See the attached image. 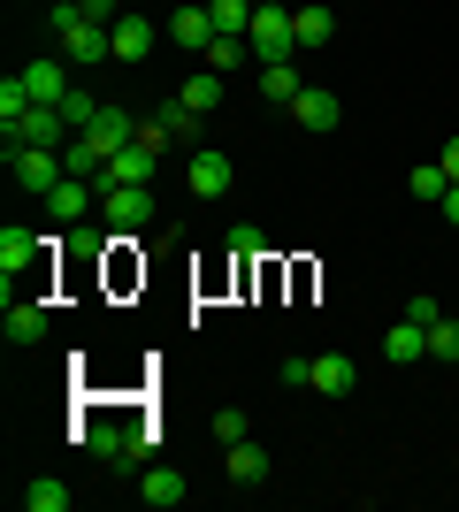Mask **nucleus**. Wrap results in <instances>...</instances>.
Listing matches in <instances>:
<instances>
[{"mask_svg": "<svg viewBox=\"0 0 459 512\" xmlns=\"http://www.w3.org/2000/svg\"><path fill=\"white\" fill-rule=\"evenodd\" d=\"M199 62L215 69V77H230V69H245V62H253V46H245V39H230V31H222V39L207 46V54H199Z\"/></svg>", "mask_w": 459, "mask_h": 512, "instance_id": "obj_24", "label": "nucleus"}, {"mask_svg": "<svg viewBox=\"0 0 459 512\" xmlns=\"http://www.w3.org/2000/svg\"><path fill=\"white\" fill-rule=\"evenodd\" d=\"M77 130H69L62 107H23L16 123H0V153H16V146H69Z\"/></svg>", "mask_w": 459, "mask_h": 512, "instance_id": "obj_3", "label": "nucleus"}, {"mask_svg": "<svg viewBox=\"0 0 459 512\" xmlns=\"http://www.w3.org/2000/svg\"><path fill=\"white\" fill-rule=\"evenodd\" d=\"M138 138H146L153 153H161V146H184V138H199V107L176 92V100H161L153 115H138Z\"/></svg>", "mask_w": 459, "mask_h": 512, "instance_id": "obj_4", "label": "nucleus"}, {"mask_svg": "<svg viewBox=\"0 0 459 512\" xmlns=\"http://www.w3.org/2000/svg\"><path fill=\"white\" fill-rule=\"evenodd\" d=\"M46 214H54L62 230H77L85 214H100V184H92V176H62V184L46 192Z\"/></svg>", "mask_w": 459, "mask_h": 512, "instance_id": "obj_9", "label": "nucleus"}, {"mask_svg": "<svg viewBox=\"0 0 459 512\" xmlns=\"http://www.w3.org/2000/svg\"><path fill=\"white\" fill-rule=\"evenodd\" d=\"M437 207H444V222H452V230H459V184H452V192L437 199Z\"/></svg>", "mask_w": 459, "mask_h": 512, "instance_id": "obj_37", "label": "nucleus"}, {"mask_svg": "<svg viewBox=\"0 0 459 512\" xmlns=\"http://www.w3.org/2000/svg\"><path fill=\"white\" fill-rule=\"evenodd\" d=\"M153 161H161V153H153L146 138H131L123 153H108V176H100V184H153Z\"/></svg>", "mask_w": 459, "mask_h": 512, "instance_id": "obj_16", "label": "nucleus"}, {"mask_svg": "<svg viewBox=\"0 0 459 512\" xmlns=\"http://www.w3.org/2000/svg\"><path fill=\"white\" fill-rule=\"evenodd\" d=\"M54 39H62V62H115L108 54V23H92L77 0H54Z\"/></svg>", "mask_w": 459, "mask_h": 512, "instance_id": "obj_1", "label": "nucleus"}, {"mask_svg": "<svg viewBox=\"0 0 459 512\" xmlns=\"http://www.w3.org/2000/svg\"><path fill=\"white\" fill-rule=\"evenodd\" d=\"M62 161H69V176H92V184L108 176V161H100V153H92L85 138H69V146H62Z\"/></svg>", "mask_w": 459, "mask_h": 512, "instance_id": "obj_29", "label": "nucleus"}, {"mask_svg": "<svg viewBox=\"0 0 459 512\" xmlns=\"http://www.w3.org/2000/svg\"><path fill=\"white\" fill-rule=\"evenodd\" d=\"M23 512H69V482H54V474H39V482L23 490Z\"/></svg>", "mask_w": 459, "mask_h": 512, "instance_id": "obj_25", "label": "nucleus"}, {"mask_svg": "<svg viewBox=\"0 0 459 512\" xmlns=\"http://www.w3.org/2000/svg\"><path fill=\"white\" fill-rule=\"evenodd\" d=\"M291 39H299V54L306 46H329L337 39V16H329L322 0H314V8H291Z\"/></svg>", "mask_w": 459, "mask_h": 512, "instance_id": "obj_19", "label": "nucleus"}, {"mask_svg": "<svg viewBox=\"0 0 459 512\" xmlns=\"http://www.w3.org/2000/svg\"><path fill=\"white\" fill-rule=\"evenodd\" d=\"M230 482H238V490H253V482H268V451L253 444V436H245V444H230Z\"/></svg>", "mask_w": 459, "mask_h": 512, "instance_id": "obj_22", "label": "nucleus"}, {"mask_svg": "<svg viewBox=\"0 0 459 512\" xmlns=\"http://www.w3.org/2000/svg\"><path fill=\"white\" fill-rule=\"evenodd\" d=\"M444 176L459 184V138H444Z\"/></svg>", "mask_w": 459, "mask_h": 512, "instance_id": "obj_36", "label": "nucleus"}, {"mask_svg": "<svg viewBox=\"0 0 459 512\" xmlns=\"http://www.w3.org/2000/svg\"><path fill=\"white\" fill-rule=\"evenodd\" d=\"M245 436H253V421H245V406H222V413H215V444L230 451V444H245Z\"/></svg>", "mask_w": 459, "mask_h": 512, "instance_id": "obj_30", "label": "nucleus"}, {"mask_svg": "<svg viewBox=\"0 0 459 512\" xmlns=\"http://www.w3.org/2000/svg\"><path fill=\"white\" fill-rule=\"evenodd\" d=\"M138 497H146L153 512H169V505H184V497H192V482H184L176 467H138Z\"/></svg>", "mask_w": 459, "mask_h": 512, "instance_id": "obj_15", "label": "nucleus"}, {"mask_svg": "<svg viewBox=\"0 0 459 512\" xmlns=\"http://www.w3.org/2000/svg\"><path fill=\"white\" fill-rule=\"evenodd\" d=\"M383 352H391L398 367H414V360H429V329H421V321H406V314H398L391 329H383Z\"/></svg>", "mask_w": 459, "mask_h": 512, "instance_id": "obj_18", "label": "nucleus"}, {"mask_svg": "<svg viewBox=\"0 0 459 512\" xmlns=\"http://www.w3.org/2000/svg\"><path fill=\"white\" fill-rule=\"evenodd\" d=\"M437 314H444V306L429 299V291H414V299H406V321H421V329H429V321H437Z\"/></svg>", "mask_w": 459, "mask_h": 512, "instance_id": "obj_34", "label": "nucleus"}, {"mask_svg": "<svg viewBox=\"0 0 459 512\" xmlns=\"http://www.w3.org/2000/svg\"><path fill=\"white\" fill-rule=\"evenodd\" d=\"M169 39L184 46V54H207V46L222 39L215 16H207V0H184V8H176V16H169Z\"/></svg>", "mask_w": 459, "mask_h": 512, "instance_id": "obj_11", "label": "nucleus"}, {"mask_svg": "<svg viewBox=\"0 0 459 512\" xmlns=\"http://www.w3.org/2000/svg\"><path fill=\"white\" fill-rule=\"evenodd\" d=\"M406 192H414V199H429V207H437V199L452 192V176H444V161H421V169L406 176Z\"/></svg>", "mask_w": 459, "mask_h": 512, "instance_id": "obj_26", "label": "nucleus"}, {"mask_svg": "<svg viewBox=\"0 0 459 512\" xmlns=\"http://www.w3.org/2000/svg\"><path fill=\"white\" fill-rule=\"evenodd\" d=\"M184 100H192L199 115H215V107H222V77H215V69H192V77H184Z\"/></svg>", "mask_w": 459, "mask_h": 512, "instance_id": "obj_27", "label": "nucleus"}, {"mask_svg": "<svg viewBox=\"0 0 459 512\" xmlns=\"http://www.w3.org/2000/svg\"><path fill=\"white\" fill-rule=\"evenodd\" d=\"M291 123H299V130H337V123H345V107H337V92L306 85L299 100H291Z\"/></svg>", "mask_w": 459, "mask_h": 512, "instance_id": "obj_12", "label": "nucleus"}, {"mask_svg": "<svg viewBox=\"0 0 459 512\" xmlns=\"http://www.w3.org/2000/svg\"><path fill=\"white\" fill-rule=\"evenodd\" d=\"M62 115H69V130H85L92 115H100V100H92V92H69V100H62Z\"/></svg>", "mask_w": 459, "mask_h": 512, "instance_id": "obj_32", "label": "nucleus"}, {"mask_svg": "<svg viewBox=\"0 0 459 512\" xmlns=\"http://www.w3.org/2000/svg\"><path fill=\"white\" fill-rule=\"evenodd\" d=\"M253 8H261V0H207L215 31H230V39H245V31H253Z\"/></svg>", "mask_w": 459, "mask_h": 512, "instance_id": "obj_23", "label": "nucleus"}, {"mask_svg": "<svg viewBox=\"0 0 459 512\" xmlns=\"http://www.w3.org/2000/svg\"><path fill=\"white\" fill-rule=\"evenodd\" d=\"M184 176H192L199 199H222L230 184H238V169H230V153H222V146H192V169H184Z\"/></svg>", "mask_w": 459, "mask_h": 512, "instance_id": "obj_10", "label": "nucleus"}, {"mask_svg": "<svg viewBox=\"0 0 459 512\" xmlns=\"http://www.w3.org/2000/svg\"><path fill=\"white\" fill-rule=\"evenodd\" d=\"M429 360H437V367H452V360H459V321H452V314L429 321Z\"/></svg>", "mask_w": 459, "mask_h": 512, "instance_id": "obj_28", "label": "nucleus"}, {"mask_svg": "<svg viewBox=\"0 0 459 512\" xmlns=\"http://www.w3.org/2000/svg\"><path fill=\"white\" fill-rule=\"evenodd\" d=\"M77 8H85L92 23H115V16H131V8H123V0H77Z\"/></svg>", "mask_w": 459, "mask_h": 512, "instance_id": "obj_35", "label": "nucleus"}, {"mask_svg": "<svg viewBox=\"0 0 459 512\" xmlns=\"http://www.w3.org/2000/svg\"><path fill=\"white\" fill-rule=\"evenodd\" d=\"M352 383H360V367H352L345 352H322V360H314V390H322V398H352Z\"/></svg>", "mask_w": 459, "mask_h": 512, "instance_id": "obj_20", "label": "nucleus"}, {"mask_svg": "<svg viewBox=\"0 0 459 512\" xmlns=\"http://www.w3.org/2000/svg\"><path fill=\"white\" fill-rule=\"evenodd\" d=\"M100 222H115V230H146V222H153V192H146V184H100Z\"/></svg>", "mask_w": 459, "mask_h": 512, "instance_id": "obj_7", "label": "nucleus"}, {"mask_svg": "<svg viewBox=\"0 0 459 512\" xmlns=\"http://www.w3.org/2000/svg\"><path fill=\"white\" fill-rule=\"evenodd\" d=\"M8 169H16L23 192H39V199H46V192L69 176V161H62V146H16V153H8Z\"/></svg>", "mask_w": 459, "mask_h": 512, "instance_id": "obj_5", "label": "nucleus"}, {"mask_svg": "<svg viewBox=\"0 0 459 512\" xmlns=\"http://www.w3.org/2000/svg\"><path fill=\"white\" fill-rule=\"evenodd\" d=\"M306 92V77H299V62H261V100H276V107H291Z\"/></svg>", "mask_w": 459, "mask_h": 512, "instance_id": "obj_21", "label": "nucleus"}, {"mask_svg": "<svg viewBox=\"0 0 459 512\" xmlns=\"http://www.w3.org/2000/svg\"><path fill=\"white\" fill-rule=\"evenodd\" d=\"M77 138H85V146L100 153V161H108V153H123V146L138 138V115H131V107H108V100H100V115H92V123L77 130Z\"/></svg>", "mask_w": 459, "mask_h": 512, "instance_id": "obj_8", "label": "nucleus"}, {"mask_svg": "<svg viewBox=\"0 0 459 512\" xmlns=\"http://www.w3.org/2000/svg\"><path fill=\"white\" fill-rule=\"evenodd\" d=\"M23 107H31V85H23V69H16V77H0V123H16Z\"/></svg>", "mask_w": 459, "mask_h": 512, "instance_id": "obj_31", "label": "nucleus"}, {"mask_svg": "<svg viewBox=\"0 0 459 512\" xmlns=\"http://www.w3.org/2000/svg\"><path fill=\"white\" fill-rule=\"evenodd\" d=\"M23 85H31V107H62L69 92H77L62 62H23Z\"/></svg>", "mask_w": 459, "mask_h": 512, "instance_id": "obj_17", "label": "nucleus"}, {"mask_svg": "<svg viewBox=\"0 0 459 512\" xmlns=\"http://www.w3.org/2000/svg\"><path fill=\"white\" fill-rule=\"evenodd\" d=\"M245 46H253V62H299V39H291V8L284 0H261V8H253Z\"/></svg>", "mask_w": 459, "mask_h": 512, "instance_id": "obj_2", "label": "nucleus"}, {"mask_svg": "<svg viewBox=\"0 0 459 512\" xmlns=\"http://www.w3.org/2000/svg\"><path fill=\"white\" fill-rule=\"evenodd\" d=\"M276 375H284V390H314V360H284Z\"/></svg>", "mask_w": 459, "mask_h": 512, "instance_id": "obj_33", "label": "nucleus"}, {"mask_svg": "<svg viewBox=\"0 0 459 512\" xmlns=\"http://www.w3.org/2000/svg\"><path fill=\"white\" fill-rule=\"evenodd\" d=\"M39 337H46V306L8 283V344H39Z\"/></svg>", "mask_w": 459, "mask_h": 512, "instance_id": "obj_14", "label": "nucleus"}, {"mask_svg": "<svg viewBox=\"0 0 459 512\" xmlns=\"http://www.w3.org/2000/svg\"><path fill=\"white\" fill-rule=\"evenodd\" d=\"M39 268H46V245H39L31 230H16V222H8V230H0V283H16V291H23Z\"/></svg>", "mask_w": 459, "mask_h": 512, "instance_id": "obj_6", "label": "nucleus"}, {"mask_svg": "<svg viewBox=\"0 0 459 512\" xmlns=\"http://www.w3.org/2000/svg\"><path fill=\"white\" fill-rule=\"evenodd\" d=\"M108 54H115V62H146V54H153V23L146 16H115L108 23Z\"/></svg>", "mask_w": 459, "mask_h": 512, "instance_id": "obj_13", "label": "nucleus"}]
</instances>
